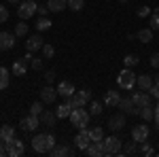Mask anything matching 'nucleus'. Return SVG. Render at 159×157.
Returning <instances> with one entry per match:
<instances>
[{
  "label": "nucleus",
  "instance_id": "43",
  "mask_svg": "<svg viewBox=\"0 0 159 157\" xmlns=\"http://www.w3.org/2000/svg\"><path fill=\"white\" fill-rule=\"evenodd\" d=\"M136 15H138V17H151V9H148V7H138Z\"/></svg>",
  "mask_w": 159,
  "mask_h": 157
},
{
  "label": "nucleus",
  "instance_id": "13",
  "mask_svg": "<svg viewBox=\"0 0 159 157\" xmlns=\"http://www.w3.org/2000/svg\"><path fill=\"white\" fill-rule=\"evenodd\" d=\"M132 100H134V104L138 106V109H142V106H148L151 104V94H147V91H134L132 94Z\"/></svg>",
  "mask_w": 159,
  "mask_h": 157
},
{
  "label": "nucleus",
  "instance_id": "17",
  "mask_svg": "<svg viewBox=\"0 0 159 157\" xmlns=\"http://www.w3.org/2000/svg\"><path fill=\"white\" fill-rule=\"evenodd\" d=\"M43 45L45 43H43V38L38 36V34H32V36H28V40H25V47H28V51H32V53L34 51H40Z\"/></svg>",
  "mask_w": 159,
  "mask_h": 157
},
{
  "label": "nucleus",
  "instance_id": "27",
  "mask_svg": "<svg viewBox=\"0 0 159 157\" xmlns=\"http://www.w3.org/2000/svg\"><path fill=\"white\" fill-rule=\"evenodd\" d=\"M140 117H142V121H153L155 119V106H153V104L142 106V109H140Z\"/></svg>",
  "mask_w": 159,
  "mask_h": 157
},
{
  "label": "nucleus",
  "instance_id": "31",
  "mask_svg": "<svg viewBox=\"0 0 159 157\" xmlns=\"http://www.w3.org/2000/svg\"><path fill=\"white\" fill-rule=\"evenodd\" d=\"M51 25H53V21H51L49 17H38V21H36V30H38V32L51 30Z\"/></svg>",
  "mask_w": 159,
  "mask_h": 157
},
{
  "label": "nucleus",
  "instance_id": "51",
  "mask_svg": "<svg viewBox=\"0 0 159 157\" xmlns=\"http://www.w3.org/2000/svg\"><path fill=\"white\" fill-rule=\"evenodd\" d=\"M153 83H155V85H159V74H155V79H153Z\"/></svg>",
  "mask_w": 159,
  "mask_h": 157
},
{
  "label": "nucleus",
  "instance_id": "1",
  "mask_svg": "<svg viewBox=\"0 0 159 157\" xmlns=\"http://www.w3.org/2000/svg\"><path fill=\"white\" fill-rule=\"evenodd\" d=\"M57 145L55 142V136L53 134H36L34 138H32V149L36 151V153H49L53 146Z\"/></svg>",
  "mask_w": 159,
  "mask_h": 157
},
{
  "label": "nucleus",
  "instance_id": "2",
  "mask_svg": "<svg viewBox=\"0 0 159 157\" xmlns=\"http://www.w3.org/2000/svg\"><path fill=\"white\" fill-rule=\"evenodd\" d=\"M136 81H138V74H136L132 68H127V66H125L121 72H119V76H117V85H119L121 89H134Z\"/></svg>",
  "mask_w": 159,
  "mask_h": 157
},
{
  "label": "nucleus",
  "instance_id": "38",
  "mask_svg": "<svg viewBox=\"0 0 159 157\" xmlns=\"http://www.w3.org/2000/svg\"><path fill=\"white\" fill-rule=\"evenodd\" d=\"M43 104H45V102H43V100H40V102H34V104H32V106H30V113H32V115H36V117H40V113H43Z\"/></svg>",
  "mask_w": 159,
  "mask_h": 157
},
{
  "label": "nucleus",
  "instance_id": "7",
  "mask_svg": "<svg viewBox=\"0 0 159 157\" xmlns=\"http://www.w3.org/2000/svg\"><path fill=\"white\" fill-rule=\"evenodd\" d=\"M89 100H91V91L89 89H81V91H76L70 98V104H72V109H79V106H85Z\"/></svg>",
  "mask_w": 159,
  "mask_h": 157
},
{
  "label": "nucleus",
  "instance_id": "11",
  "mask_svg": "<svg viewBox=\"0 0 159 157\" xmlns=\"http://www.w3.org/2000/svg\"><path fill=\"white\" fill-rule=\"evenodd\" d=\"M9 145V157H21L25 153V146H24V140H17V138H13L7 142Z\"/></svg>",
  "mask_w": 159,
  "mask_h": 157
},
{
  "label": "nucleus",
  "instance_id": "25",
  "mask_svg": "<svg viewBox=\"0 0 159 157\" xmlns=\"http://www.w3.org/2000/svg\"><path fill=\"white\" fill-rule=\"evenodd\" d=\"M40 123H45V125L53 127V125L57 123V115L51 113V110H43V113H40Z\"/></svg>",
  "mask_w": 159,
  "mask_h": 157
},
{
  "label": "nucleus",
  "instance_id": "9",
  "mask_svg": "<svg viewBox=\"0 0 159 157\" xmlns=\"http://www.w3.org/2000/svg\"><path fill=\"white\" fill-rule=\"evenodd\" d=\"M57 96H60V94H57V89H55L53 85H49V83H47L45 87H43V89H40V100H43L45 104H53Z\"/></svg>",
  "mask_w": 159,
  "mask_h": 157
},
{
  "label": "nucleus",
  "instance_id": "33",
  "mask_svg": "<svg viewBox=\"0 0 159 157\" xmlns=\"http://www.w3.org/2000/svg\"><path fill=\"white\" fill-rule=\"evenodd\" d=\"M148 28L151 30H159V11H155V13H151V17H148Z\"/></svg>",
  "mask_w": 159,
  "mask_h": 157
},
{
  "label": "nucleus",
  "instance_id": "32",
  "mask_svg": "<svg viewBox=\"0 0 159 157\" xmlns=\"http://www.w3.org/2000/svg\"><path fill=\"white\" fill-rule=\"evenodd\" d=\"M83 7H85V0H68V9L74 13L83 11Z\"/></svg>",
  "mask_w": 159,
  "mask_h": 157
},
{
  "label": "nucleus",
  "instance_id": "47",
  "mask_svg": "<svg viewBox=\"0 0 159 157\" xmlns=\"http://www.w3.org/2000/svg\"><path fill=\"white\" fill-rule=\"evenodd\" d=\"M4 155H9V145L4 140H0V157H4Z\"/></svg>",
  "mask_w": 159,
  "mask_h": 157
},
{
  "label": "nucleus",
  "instance_id": "41",
  "mask_svg": "<svg viewBox=\"0 0 159 157\" xmlns=\"http://www.w3.org/2000/svg\"><path fill=\"white\" fill-rule=\"evenodd\" d=\"M30 68H32V70H43V60H40V58H32Z\"/></svg>",
  "mask_w": 159,
  "mask_h": 157
},
{
  "label": "nucleus",
  "instance_id": "49",
  "mask_svg": "<svg viewBox=\"0 0 159 157\" xmlns=\"http://www.w3.org/2000/svg\"><path fill=\"white\" fill-rule=\"evenodd\" d=\"M155 123H157V130H159V100H157V106H155Z\"/></svg>",
  "mask_w": 159,
  "mask_h": 157
},
{
  "label": "nucleus",
  "instance_id": "44",
  "mask_svg": "<svg viewBox=\"0 0 159 157\" xmlns=\"http://www.w3.org/2000/svg\"><path fill=\"white\" fill-rule=\"evenodd\" d=\"M148 94H151V98H155V100H159V85H151V89H148Z\"/></svg>",
  "mask_w": 159,
  "mask_h": 157
},
{
  "label": "nucleus",
  "instance_id": "30",
  "mask_svg": "<svg viewBox=\"0 0 159 157\" xmlns=\"http://www.w3.org/2000/svg\"><path fill=\"white\" fill-rule=\"evenodd\" d=\"M87 132H89V138H91V142L104 140V127H91V130H87Z\"/></svg>",
  "mask_w": 159,
  "mask_h": 157
},
{
  "label": "nucleus",
  "instance_id": "10",
  "mask_svg": "<svg viewBox=\"0 0 159 157\" xmlns=\"http://www.w3.org/2000/svg\"><path fill=\"white\" fill-rule=\"evenodd\" d=\"M119 109H121V113H125V115H140V109L134 104L132 98H121V100H119Z\"/></svg>",
  "mask_w": 159,
  "mask_h": 157
},
{
  "label": "nucleus",
  "instance_id": "53",
  "mask_svg": "<svg viewBox=\"0 0 159 157\" xmlns=\"http://www.w3.org/2000/svg\"><path fill=\"white\" fill-rule=\"evenodd\" d=\"M121 2H123V4H125V2H127V0H121Z\"/></svg>",
  "mask_w": 159,
  "mask_h": 157
},
{
  "label": "nucleus",
  "instance_id": "50",
  "mask_svg": "<svg viewBox=\"0 0 159 157\" xmlns=\"http://www.w3.org/2000/svg\"><path fill=\"white\" fill-rule=\"evenodd\" d=\"M47 13H49V9H47V7H38V15H40V17H45Z\"/></svg>",
  "mask_w": 159,
  "mask_h": 157
},
{
  "label": "nucleus",
  "instance_id": "45",
  "mask_svg": "<svg viewBox=\"0 0 159 157\" xmlns=\"http://www.w3.org/2000/svg\"><path fill=\"white\" fill-rule=\"evenodd\" d=\"M151 66H153L155 70H159V53H153V55H151Z\"/></svg>",
  "mask_w": 159,
  "mask_h": 157
},
{
  "label": "nucleus",
  "instance_id": "12",
  "mask_svg": "<svg viewBox=\"0 0 159 157\" xmlns=\"http://www.w3.org/2000/svg\"><path fill=\"white\" fill-rule=\"evenodd\" d=\"M74 145H76V149H81V151H87V146L91 145V138H89L87 127H85V130H79L76 138H74Z\"/></svg>",
  "mask_w": 159,
  "mask_h": 157
},
{
  "label": "nucleus",
  "instance_id": "46",
  "mask_svg": "<svg viewBox=\"0 0 159 157\" xmlns=\"http://www.w3.org/2000/svg\"><path fill=\"white\" fill-rule=\"evenodd\" d=\"M45 81H47V83H53V81H55V70H47V72H45Z\"/></svg>",
  "mask_w": 159,
  "mask_h": 157
},
{
  "label": "nucleus",
  "instance_id": "34",
  "mask_svg": "<svg viewBox=\"0 0 159 157\" xmlns=\"http://www.w3.org/2000/svg\"><path fill=\"white\" fill-rule=\"evenodd\" d=\"M28 34V24H24V19H21V24L15 25V36H25Z\"/></svg>",
  "mask_w": 159,
  "mask_h": 157
},
{
  "label": "nucleus",
  "instance_id": "15",
  "mask_svg": "<svg viewBox=\"0 0 159 157\" xmlns=\"http://www.w3.org/2000/svg\"><path fill=\"white\" fill-rule=\"evenodd\" d=\"M57 94H60L61 98H66V100H70L76 91H74V85L70 83V81H61V83L57 85Z\"/></svg>",
  "mask_w": 159,
  "mask_h": 157
},
{
  "label": "nucleus",
  "instance_id": "21",
  "mask_svg": "<svg viewBox=\"0 0 159 157\" xmlns=\"http://www.w3.org/2000/svg\"><path fill=\"white\" fill-rule=\"evenodd\" d=\"M47 9L51 13H60L64 9H68V0H47Z\"/></svg>",
  "mask_w": 159,
  "mask_h": 157
},
{
  "label": "nucleus",
  "instance_id": "6",
  "mask_svg": "<svg viewBox=\"0 0 159 157\" xmlns=\"http://www.w3.org/2000/svg\"><path fill=\"white\" fill-rule=\"evenodd\" d=\"M19 125H21V130L24 132H34L38 125H40V117H36V115H25V117H21V121H19Z\"/></svg>",
  "mask_w": 159,
  "mask_h": 157
},
{
  "label": "nucleus",
  "instance_id": "20",
  "mask_svg": "<svg viewBox=\"0 0 159 157\" xmlns=\"http://www.w3.org/2000/svg\"><path fill=\"white\" fill-rule=\"evenodd\" d=\"M87 155H91V157H104V142H102V140L91 142V145L87 146Z\"/></svg>",
  "mask_w": 159,
  "mask_h": 157
},
{
  "label": "nucleus",
  "instance_id": "16",
  "mask_svg": "<svg viewBox=\"0 0 159 157\" xmlns=\"http://www.w3.org/2000/svg\"><path fill=\"white\" fill-rule=\"evenodd\" d=\"M108 127L110 130H115V132H119L125 127V113H119V115H112L108 119Z\"/></svg>",
  "mask_w": 159,
  "mask_h": 157
},
{
  "label": "nucleus",
  "instance_id": "28",
  "mask_svg": "<svg viewBox=\"0 0 159 157\" xmlns=\"http://www.w3.org/2000/svg\"><path fill=\"white\" fill-rule=\"evenodd\" d=\"M136 38L142 40V43H151V40H153V30H151V28H142V30L136 32Z\"/></svg>",
  "mask_w": 159,
  "mask_h": 157
},
{
  "label": "nucleus",
  "instance_id": "52",
  "mask_svg": "<svg viewBox=\"0 0 159 157\" xmlns=\"http://www.w3.org/2000/svg\"><path fill=\"white\" fill-rule=\"evenodd\" d=\"M7 2H11V4H19L21 0H7Z\"/></svg>",
  "mask_w": 159,
  "mask_h": 157
},
{
  "label": "nucleus",
  "instance_id": "3",
  "mask_svg": "<svg viewBox=\"0 0 159 157\" xmlns=\"http://www.w3.org/2000/svg\"><path fill=\"white\" fill-rule=\"evenodd\" d=\"M70 123H72L74 127H79V130H85L87 125H89V110H85L83 106H79V109H72L70 113Z\"/></svg>",
  "mask_w": 159,
  "mask_h": 157
},
{
  "label": "nucleus",
  "instance_id": "39",
  "mask_svg": "<svg viewBox=\"0 0 159 157\" xmlns=\"http://www.w3.org/2000/svg\"><path fill=\"white\" fill-rule=\"evenodd\" d=\"M102 109H104V102L93 100V102H91V110H89V113H91V115H100V113H102Z\"/></svg>",
  "mask_w": 159,
  "mask_h": 157
},
{
  "label": "nucleus",
  "instance_id": "18",
  "mask_svg": "<svg viewBox=\"0 0 159 157\" xmlns=\"http://www.w3.org/2000/svg\"><path fill=\"white\" fill-rule=\"evenodd\" d=\"M70 113H72V104H70V100H66V102L57 104V109H55L57 119H68V117H70Z\"/></svg>",
  "mask_w": 159,
  "mask_h": 157
},
{
  "label": "nucleus",
  "instance_id": "8",
  "mask_svg": "<svg viewBox=\"0 0 159 157\" xmlns=\"http://www.w3.org/2000/svg\"><path fill=\"white\" fill-rule=\"evenodd\" d=\"M148 134H151L148 125H144V123H140V125H134V130H132V140H136L138 145H142V142H144V140L148 138Z\"/></svg>",
  "mask_w": 159,
  "mask_h": 157
},
{
  "label": "nucleus",
  "instance_id": "23",
  "mask_svg": "<svg viewBox=\"0 0 159 157\" xmlns=\"http://www.w3.org/2000/svg\"><path fill=\"white\" fill-rule=\"evenodd\" d=\"M49 153L53 157H66V155H72V149H70L68 145H55Z\"/></svg>",
  "mask_w": 159,
  "mask_h": 157
},
{
  "label": "nucleus",
  "instance_id": "4",
  "mask_svg": "<svg viewBox=\"0 0 159 157\" xmlns=\"http://www.w3.org/2000/svg\"><path fill=\"white\" fill-rule=\"evenodd\" d=\"M38 13V4L34 0H24V2H19V7H17V15H19V19H30V17H34Z\"/></svg>",
  "mask_w": 159,
  "mask_h": 157
},
{
  "label": "nucleus",
  "instance_id": "48",
  "mask_svg": "<svg viewBox=\"0 0 159 157\" xmlns=\"http://www.w3.org/2000/svg\"><path fill=\"white\" fill-rule=\"evenodd\" d=\"M32 58H34V55H32V51H28V53H25V55L21 58V60H24L25 64H30V62H32Z\"/></svg>",
  "mask_w": 159,
  "mask_h": 157
},
{
  "label": "nucleus",
  "instance_id": "29",
  "mask_svg": "<svg viewBox=\"0 0 159 157\" xmlns=\"http://www.w3.org/2000/svg\"><path fill=\"white\" fill-rule=\"evenodd\" d=\"M9 81H11V72L4 66H0V91L9 87Z\"/></svg>",
  "mask_w": 159,
  "mask_h": 157
},
{
  "label": "nucleus",
  "instance_id": "19",
  "mask_svg": "<svg viewBox=\"0 0 159 157\" xmlns=\"http://www.w3.org/2000/svg\"><path fill=\"white\" fill-rule=\"evenodd\" d=\"M119 100H121V96H119V91H115V89H108V91H106V94H104V100H102V102H104V104H106V106H119Z\"/></svg>",
  "mask_w": 159,
  "mask_h": 157
},
{
  "label": "nucleus",
  "instance_id": "36",
  "mask_svg": "<svg viewBox=\"0 0 159 157\" xmlns=\"http://www.w3.org/2000/svg\"><path fill=\"white\" fill-rule=\"evenodd\" d=\"M140 153H142V155H147V157H151V155H155V149H153V146L144 140V142H142V146H140Z\"/></svg>",
  "mask_w": 159,
  "mask_h": 157
},
{
  "label": "nucleus",
  "instance_id": "26",
  "mask_svg": "<svg viewBox=\"0 0 159 157\" xmlns=\"http://www.w3.org/2000/svg\"><path fill=\"white\" fill-rule=\"evenodd\" d=\"M13 138H15V127L13 125H0V140L9 142Z\"/></svg>",
  "mask_w": 159,
  "mask_h": 157
},
{
  "label": "nucleus",
  "instance_id": "24",
  "mask_svg": "<svg viewBox=\"0 0 159 157\" xmlns=\"http://www.w3.org/2000/svg\"><path fill=\"white\" fill-rule=\"evenodd\" d=\"M136 85H138L142 91H148V89H151V85H153V76H151V74H138Z\"/></svg>",
  "mask_w": 159,
  "mask_h": 157
},
{
  "label": "nucleus",
  "instance_id": "22",
  "mask_svg": "<svg viewBox=\"0 0 159 157\" xmlns=\"http://www.w3.org/2000/svg\"><path fill=\"white\" fill-rule=\"evenodd\" d=\"M11 72L15 74V76H24V74L28 72V64H25V62L21 60V58H19V60H15V62H13Z\"/></svg>",
  "mask_w": 159,
  "mask_h": 157
},
{
  "label": "nucleus",
  "instance_id": "14",
  "mask_svg": "<svg viewBox=\"0 0 159 157\" xmlns=\"http://www.w3.org/2000/svg\"><path fill=\"white\" fill-rule=\"evenodd\" d=\"M15 40H17L15 34H11V32H0V51L13 49L15 47Z\"/></svg>",
  "mask_w": 159,
  "mask_h": 157
},
{
  "label": "nucleus",
  "instance_id": "5",
  "mask_svg": "<svg viewBox=\"0 0 159 157\" xmlns=\"http://www.w3.org/2000/svg\"><path fill=\"white\" fill-rule=\"evenodd\" d=\"M104 155H117V153H121V146H123V140L119 136H104Z\"/></svg>",
  "mask_w": 159,
  "mask_h": 157
},
{
  "label": "nucleus",
  "instance_id": "42",
  "mask_svg": "<svg viewBox=\"0 0 159 157\" xmlns=\"http://www.w3.org/2000/svg\"><path fill=\"white\" fill-rule=\"evenodd\" d=\"M7 19H9V9L4 4H0V24H4Z\"/></svg>",
  "mask_w": 159,
  "mask_h": 157
},
{
  "label": "nucleus",
  "instance_id": "40",
  "mask_svg": "<svg viewBox=\"0 0 159 157\" xmlns=\"http://www.w3.org/2000/svg\"><path fill=\"white\" fill-rule=\"evenodd\" d=\"M136 149H138V142H136V140L127 142V145H125V155H134V153H136Z\"/></svg>",
  "mask_w": 159,
  "mask_h": 157
},
{
  "label": "nucleus",
  "instance_id": "37",
  "mask_svg": "<svg viewBox=\"0 0 159 157\" xmlns=\"http://www.w3.org/2000/svg\"><path fill=\"white\" fill-rule=\"evenodd\" d=\"M138 62H140V60H138V55H125V58H123V64H125L127 68H134Z\"/></svg>",
  "mask_w": 159,
  "mask_h": 157
},
{
  "label": "nucleus",
  "instance_id": "35",
  "mask_svg": "<svg viewBox=\"0 0 159 157\" xmlns=\"http://www.w3.org/2000/svg\"><path fill=\"white\" fill-rule=\"evenodd\" d=\"M53 55H55V47L49 45V43H45L43 45V58H53Z\"/></svg>",
  "mask_w": 159,
  "mask_h": 157
}]
</instances>
